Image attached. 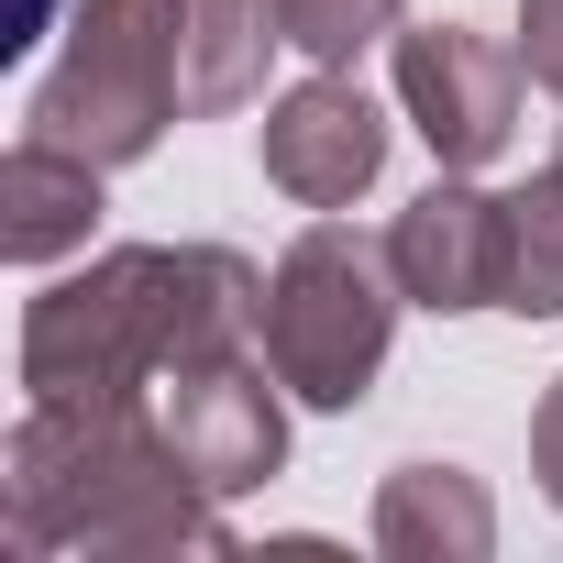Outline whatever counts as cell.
I'll return each instance as SVG.
<instances>
[{
  "label": "cell",
  "instance_id": "7a4b0ae2",
  "mask_svg": "<svg viewBox=\"0 0 563 563\" xmlns=\"http://www.w3.org/2000/svg\"><path fill=\"white\" fill-rule=\"evenodd\" d=\"M0 497H12V541L45 552H122V563H166V552H232L221 497L177 464L155 398H34L0 453Z\"/></svg>",
  "mask_w": 563,
  "mask_h": 563
},
{
  "label": "cell",
  "instance_id": "3957f363",
  "mask_svg": "<svg viewBox=\"0 0 563 563\" xmlns=\"http://www.w3.org/2000/svg\"><path fill=\"white\" fill-rule=\"evenodd\" d=\"M398 310H409V288H398L387 243H365L354 221L321 210L265 265V365L288 376L299 409H365L376 376H387Z\"/></svg>",
  "mask_w": 563,
  "mask_h": 563
},
{
  "label": "cell",
  "instance_id": "7c38bea8",
  "mask_svg": "<svg viewBox=\"0 0 563 563\" xmlns=\"http://www.w3.org/2000/svg\"><path fill=\"white\" fill-rule=\"evenodd\" d=\"M497 310L563 321V166L508 188V265H497Z\"/></svg>",
  "mask_w": 563,
  "mask_h": 563
},
{
  "label": "cell",
  "instance_id": "9c48e42d",
  "mask_svg": "<svg viewBox=\"0 0 563 563\" xmlns=\"http://www.w3.org/2000/svg\"><path fill=\"white\" fill-rule=\"evenodd\" d=\"M100 177H111V166H89V155L23 133L12 155H0V254H12V265H67V254H89V232H100Z\"/></svg>",
  "mask_w": 563,
  "mask_h": 563
},
{
  "label": "cell",
  "instance_id": "4fadbf2b",
  "mask_svg": "<svg viewBox=\"0 0 563 563\" xmlns=\"http://www.w3.org/2000/svg\"><path fill=\"white\" fill-rule=\"evenodd\" d=\"M276 23H288V45L310 67H354L365 45H398L409 0H276Z\"/></svg>",
  "mask_w": 563,
  "mask_h": 563
},
{
  "label": "cell",
  "instance_id": "8fae6325",
  "mask_svg": "<svg viewBox=\"0 0 563 563\" xmlns=\"http://www.w3.org/2000/svg\"><path fill=\"white\" fill-rule=\"evenodd\" d=\"M276 45H288L276 0H188V111H243Z\"/></svg>",
  "mask_w": 563,
  "mask_h": 563
},
{
  "label": "cell",
  "instance_id": "9a60e30c",
  "mask_svg": "<svg viewBox=\"0 0 563 563\" xmlns=\"http://www.w3.org/2000/svg\"><path fill=\"white\" fill-rule=\"evenodd\" d=\"M530 475H541V497L563 508V376H552L541 409H530Z\"/></svg>",
  "mask_w": 563,
  "mask_h": 563
},
{
  "label": "cell",
  "instance_id": "8992f818",
  "mask_svg": "<svg viewBox=\"0 0 563 563\" xmlns=\"http://www.w3.org/2000/svg\"><path fill=\"white\" fill-rule=\"evenodd\" d=\"M398 111L420 122V144H431V166H453V177H475V166H497L508 155V133H519V45H486V34H464V23H398Z\"/></svg>",
  "mask_w": 563,
  "mask_h": 563
},
{
  "label": "cell",
  "instance_id": "2e32d148",
  "mask_svg": "<svg viewBox=\"0 0 563 563\" xmlns=\"http://www.w3.org/2000/svg\"><path fill=\"white\" fill-rule=\"evenodd\" d=\"M552 166H563V144H552Z\"/></svg>",
  "mask_w": 563,
  "mask_h": 563
},
{
  "label": "cell",
  "instance_id": "277c9868",
  "mask_svg": "<svg viewBox=\"0 0 563 563\" xmlns=\"http://www.w3.org/2000/svg\"><path fill=\"white\" fill-rule=\"evenodd\" d=\"M177 111H188V0H78L67 56L45 67L23 133L89 166H133L166 144Z\"/></svg>",
  "mask_w": 563,
  "mask_h": 563
},
{
  "label": "cell",
  "instance_id": "6da1fadb",
  "mask_svg": "<svg viewBox=\"0 0 563 563\" xmlns=\"http://www.w3.org/2000/svg\"><path fill=\"white\" fill-rule=\"evenodd\" d=\"M221 343H265V276L232 243H111L23 310V398H155Z\"/></svg>",
  "mask_w": 563,
  "mask_h": 563
},
{
  "label": "cell",
  "instance_id": "5bb4252c",
  "mask_svg": "<svg viewBox=\"0 0 563 563\" xmlns=\"http://www.w3.org/2000/svg\"><path fill=\"white\" fill-rule=\"evenodd\" d=\"M519 67H530V89L563 100V0H519Z\"/></svg>",
  "mask_w": 563,
  "mask_h": 563
},
{
  "label": "cell",
  "instance_id": "52a82bcc",
  "mask_svg": "<svg viewBox=\"0 0 563 563\" xmlns=\"http://www.w3.org/2000/svg\"><path fill=\"white\" fill-rule=\"evenodd\" d=\"M376 177H387V111H376L343 67L299 78L288 100H265V188H276V199L354 210Z\"/></svg>",
  "mask_w": 563,
  "mask_h": 563
},
{
  "label": "cell",
  "instance_id": "ba28073f",
  "mask_svg": "<svg viewBox=\"0 0 563 563\" xmlns=\"http://www.w3.org/2000/svg\"><path fill=\"white\" fill-rule=\"evenodd\" d=\"M387 265L409 310L431 321H464V310H497V265H508V199H486L475 177H431L398 221H387Z\"/></svg>",
  "mask_w": 563,
  "mask_h": 563
},
{
  "label": "cell",
  "instance_id": "30bf717a",
  "mask_svg": "<svg viewBox=\"0 0 563 563\" xmlns=\"http://www.w3.org/2000/svg\"><path fill=\"white\" fill-rule=\"evenodd\" d=\"M376 552L387 563H486L497 552V508L464 464H398L376 486Z\"/></svg>",
  "mask_w": 563,
  "mask_h": 563
},
{
  "label": "cell",
  "instance_id": "5b68a950",
  "mask_svg": "<svg viewBox=\"0 0 563 563\" xmlns=\"http://www.w3.org/2000/svg\"><path fill=\"white\" fill-rule=\"evenodd\" d=\"M155 420L221 508L288 475V376L265 365V343H221V354H188L177 376H155Z\"/></svg>",
  "mask_w": 563,
  "mask_h": 563
}]
</instances>
